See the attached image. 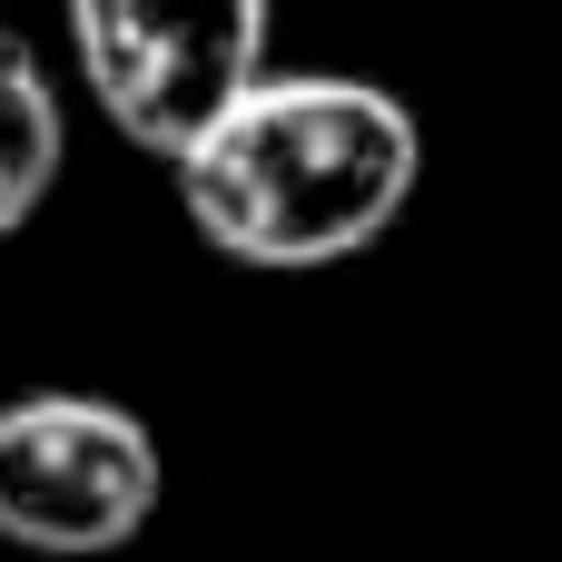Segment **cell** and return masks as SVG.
Masks as SVG:
<instances>
[{
  "instance_id": "obj_4",
  "label": "cell",
  "mask_w": 562,
  "mask_h": 562,
  "mask_svg": "<svg viewBox=\"0 0 562 562\" xmlns=\"http://www.w3.org/2000/svg\"><path fill=\"white\" fill-rule=\"evenodd\" d=\"M59 148H69L59 89L40 79V59H30L20 40H0V237H20V217L49 198Z\"/></svg>"
},
{
  "instance_id": "obj_2",
  "label": "cell",
  "mask_w": 562,
  "mask_h": 562,
  "mask_svg": "<svg viewBox=\"0 0 562 562\" xmlns=\"http://www.w3.org/2000/svg\"><path fill=\"white\" fill-rule=\"evenodd\" d=\"M89 99L148 158H178L267 79V0H69Z\"/></svg>"
},
{
  "instance_id": "obj_3",
  "label": "cell",
  "mask_w": 562,
  "mask_h": 562,
  "mask_svg": "<svg viewBox=\"0 0 562 562\" xmlns=\"http://www.w3.org/2000/svg\"><path fill=\"white\" fill-rule=\"evenodd\" d=\"M158 514V435L109 395H10L0 405V543L89 562L138 543Z\"/></svg>"
},
{
  "instance_id": "obj_1",
  "label": "cell",
  "mask_w": 562,
  "mask_h": 562,
  "mask_svg": "<svg viewBox=\"0 0 562 562\" xmlns=\"http://www.w3.org/2000/svg\"><path fill=\"white\" fill-rule=\"evenodd\" d=\"M188 227L267 277L366 257L425 168L415 109L346 69H267L237 109H217L178 158Z\"/></svg>"
}]
</instances>
